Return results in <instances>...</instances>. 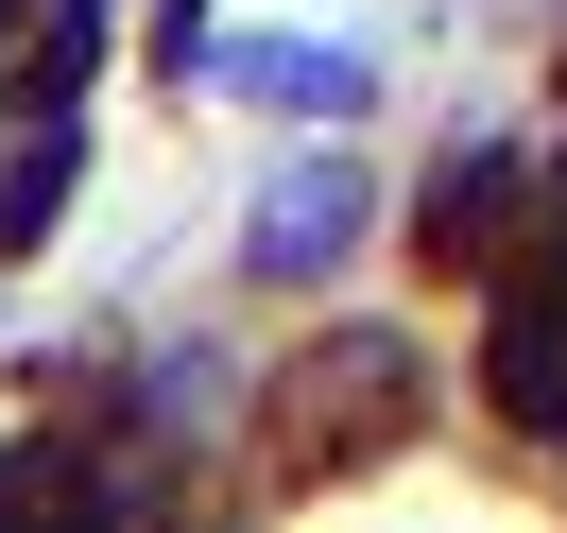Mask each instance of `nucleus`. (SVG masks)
Instances as JSON below:
<instances>
[{
	"instance_id": "f257e3e1",
	"label": "nucleus",
	"mask_w": 567,
	"mask_h": 533,
	"mask_svg": "<svg viewBox=\"0 0 567 533\" xmlns=\"http://www.w3.org/2000/svg\"><path fill=\"white\" fill-rule=\"evenodd\" d=\"M361 242V173H276L258 189V276H327Z\"/></svg>"
}]
</instances>
